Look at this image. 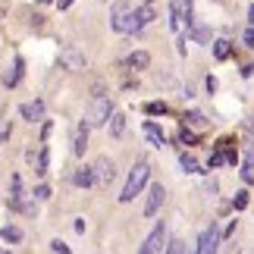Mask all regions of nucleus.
Here are the masks:
<instances>
[{"instance_id": "nucleus-14", "label": "nucleus", "mask_w": 254, "mask_h": 254, "mask_svg": "<svg viewBox=\"0 0 254 254\" xmlns=\"http://www.w3.org/2000/svg\"><path fill=\"white\" fill-rule=\"evenodd\" d=\"M123 132H126V116L113 110L110 123H107V135H110V138H123Z\"/></svg>"}, {"instance_id": "nucleus-28", "label": "nucleus", "mask_w": 254, "mask_h": 254, "mask_svg": "<svg viewBox=\"0 0 254 254\" xmlns=\"http://www.w3.org/2000/svg\"><path fill=\"white\" fill-rule=\"evenodd\" d=\"M242 41H245V47H251V51H254V25L248 28L245 35H242Z\"/></svg>"}, {"instance_id": "nucleus-36", "label": "nucleus", "mask_w": 254, "mask_h": 254, "mask_svg": "<svg viewBox=\"0 0 254 254\" xmlns=\"http://www.w3.org/2000/svg\"><path fill=\"white\" fill-rule=\"evenodd\" d=\"M141 3H151V0H141Z\"/></svg>"}, {"instance_id": "nucleus-18", "label": "nucleus", "mask_w": 254, "mask_h": 254, "mask_svg": "<svg viewBox=\"0 0 254 254\" xmlns=\"http://www.w3.org/2000/svg\"><path fill=\"white\" fill-rule=\"evenodd\" d=\"M0 236H3V242H9V245H19V242H22V229L19 226H3Z\"/></svg>"}, {"instance_id": "nucleus-24", "label": "nucleus", "mask_w": 254, "mask_h": 254, "mask_svg": "<svg viewBox=\"0 0 254 254\" xmlns=\"http://www.w3.org/2000/svg\"><path fill=\"white\" fill-rule=\"evenodd\" d=\"M32 198H38V201H47V198H51V185H38V189L32 191Z\"/></svg>"}, {"instance_id": "nucleus-19", "label": "nucleus", "mask_w": 254, "mask_h": 254, "mask_svg": "<svg viewBox=\"0 0 254 254\" xmlns=\"http://www.w3.org/2000/svg\"><path fill=\"white\" fill-rule=\"evenodd\" d=\"M179 167H182L185 173H204V170L198 167V160H194V157H191V154H185V151L179 154Z\"/></svg>"}, {"instance_id": "nucleus-35", "label": "nucleus", "mask_w": 254, "mask_h": 254, "mask_svg": "<svg viewBox=\"0 0 254 254\" xmlns=\"http://www.w3.org/2000/svg\"><path fill=\"white\" fill-rule=\"evenodd\" d=\"M38 3H54V0H38Z\"/></svg>"}, {"instance_id": "nucleus-31", "label": "nucleus", "mask_w": 254, "mask_h": 254, "mask_svg": "<svg viewBox=\"0 0 254 254\" xmlns=\"http://www.w3.org/2000/svg\"><path fill=\"white\" fill-rule=\"evenodd\" d=\"M75 0H57V9H66V6H72Z\"/></svg>"}, {"instance_id": "nucleus-34", "label": "nucleus", "mask_w": 254, "mask_h": 254, "mask_svg": "<svg viewBox=\"0 0 254 254\" xmlns=\"http://www.w3.org/2000/svg\"><path fill=\"white\" fill-rule=\"evenodd\" d=\"M248 22H251V25H254V3H251V6H248Z\"/></svg>"}, {"instance_id": "nucleus-3", "label": "nucleus", "mask_w": 254, "mask_h": 254, "mask_svg": "<svg viewBox=\"0 0 254 254\" xmlns=\"http://www.w3.org/2000/svg\"><path fill=\"white\" fill-rule=\"evenodd\" d=\"M110 116H113V101H110V97H104V94H97L94 104H91V110L85 113V123L91 126V129H101V126L107 129Z\"/></svg>"}, {"instance_id": "nucleus-30", "label": "nucleus", "mask_w": 254, "mask_h": 254, "mask_svg": "<svg viewBox=\"0 0 254 254\" xmlns=\"http://www.w3.org/2000/svg\"><path fill=\"white\" fill-rule=\"evenodd\" d=\"M179 138H182V141H194V135H191L189 129H182V132H179Z\"/></svg>"}, {"instance_id": "nucleus-23", "label": "nucleus", "mask_w": 254, "mask_h": 254, "mask_svg": "<svg viewBox=\"0 0 254 254\" xmlns=\"http://www.w3.org/2000/svg\"><path fill=\"white\" fill-rule=\"evenodd\" d=\"M232 207H236V210H245L248 207V191H239L236 198H232Z\"/></svg>"}, {"instance_id": "nucleus-1", "label": "nucleus", "mask_w": 254, "mask_h": 254, "mask_svg": "<svg viewBox=\"0 0 254 254\" xmlns=\"http://www.w3.org/2000/svg\"><path fill=\"white\" fill-rule=\"evenodd\" d=\"M110 25H113V32H120V35H135V32H141V28H144L138 9H135L132 3H126V0L113 3V9H110Z\"/></svg>"}, {"instance_id": "nucleus-10", "label": "nucleus", "mask_w": 254, "mask_h": 254, "mask_svg": "<svg viewBox=\"0 0 254 254\" xmlns=\"http://www.w3.org/2000/svg\"><path fill=\"white\" fill-rule=\"evenodd\" d=\"M72 185H79V189H91V185H97L94 167H79V170L72 173Z\"/></svg>"}, {"instance_id": "nucleus-15", "label": "nucleus", "mask_w": 254, "mask_h": 254, "mask_svg": "<svg viewBox=\"0 0 254 254\" xmlns=\"http://www.w3.org/2000/svg\"><path fill=\"white\" fill-rule=\"evenodd\" d=\"M144 135H148V141L154 144V148H163V144H167V135L160 132L157 123H144Z\"/></svg>"}, {"instance_id": "nucleus-17", "label": "nucleus", "mask_w": 254, "mask_h": 254, "mask_svg": "<svg viewBox=\"0 0 254 254\" xmlns=\"http://www.w3.org/2000/svg\"><path fill=\"white\" fill-rule=\"evenodd\" d=\"M47 170H51V151H47V144L41 151H38V160H35V173L38 176H47Z\"/></svg>"}, {"instance_id": "nucleus-37", "label": "nucleus", "mask_w": 254, "mask_h": 254, "mask_svg": "<svg viewBox=\"0 0 254 254\" xmlns=\"http://www.w3.org/2000/svg\"><path fill=\"white\" fill-rule=\"evenodd\" d=\"M213 3H220V0H213Z\"/></svg>"}, {"instance_id": "nucleus-9", "label": "nucleus", "mask_w": 254, "mask_h": 254, "mask_svg": "<svg viewBox=\"0 0 254 254\" xmlns=\"http://www.w3.org/2000/svg\"><path fill=\"white\" fill-rule=\"evenodd\" d=\"M19 116H22L25 123H41V120H44V101H41V97L25 101L22 107H19Z\"/></svg>"}, {"instance_id": "nucleus-6", "label": "nucleus", "mask_w": 254, "mask_h": 254, "mask_svg": "<svg viewBox=\"0 0 254 254\" xmlns=\"http://www.w3.org/2000/svg\"><path fill=\"white\" fill-rule=\"evenodd\" d=\"M94 179L101 189H110V182L116 179V163L110 157H97L94 160Z\"/></svg>"}, {"instance_id": "nucleus-27", "label": "nucleus", "mask_w": 254, "mask_h": 254, "mask_svg": "<svg viewBox=\"0 0 254 254\" xmlns=\"http://www.w3.org/2000/svg\"><path fill=\"white\" fill-rule=\"evenodd\" d=\"M167 251H170V254H182V251H185V242H179V239H173L170 245H167Z\"/></svg>"}, {"instance_id": "nucleus-32", "label": "nucleus", "mask_w": 254, "mask_h": 254, "mask_svg": "<svg viewBox=\"0 0 254 254\" xmlns=\"http://www.w3.org/2000/svg\"><path fill=\"white\" fill-rule=\"evenodd\" d=\"M245 163H254V144L248 148V154H245Z\"/></svg>"}, {"instance_id": "nucleus-13", "label": "nucleus", "mask_w": 254, "mask_h": 254, "mask_svg": "<svg viewBox=\"0 0 254 254\" xmlns=\"http://www.w3.org/2000/svg\"><path fill=\"white\" fill-rule=\"evenodd\" d=\"M126 66H129V69H148V66H151V54L148 51H132L129 57H126Z\"/></svg>"}, {"instance_id": "nucleus-11", "label": "nucleus", "mask_w": 254, "mask_h": 254, "mask_svg": "<svg viewBox=\"0 0 254 254\" xmlns=\"http://www.w3.org/2000/svg\"><path fill=\"white\" fill-rule=\"evenodd\" d=\"M88 129H91V126H88L85 120L79 123V129H75V141H72V154H75V157H82L85 148H88Z\"/></svg>"}, {"instance_id": "nucleus-22", "label": "nucleus", "mask_w": 254, "mask_h": 254, "mask_svg": "<svg viewBox=\"0 0 254 254\" xmlns=\"http://www.w3.org/2000/svg\"><path fill=\"white\" fill-rule=\"evenodd\" d=\"M144 113H151V116H163V113H167V104H163V101H151V104H144Z\"/></svg>"}, {"instance_id": "nucleus-21", "label": "nucleus", "mask_w": 254, "mask_h": 254, "mask_svg": "<svg viewBox=\"0 0 254 254\" xmlns=\"http://www.w3.org/2000/svg\"><path fill=\"white\" fill-rule=\"evenodd\" d=\"M138 16H141V22H144V25H151L154 19H157V13H154V6H151V3H141V6H138Z\"/></svg>"}, {"instance_id": "nucleus-26", "label": "nucleus", "mask_w": 254, "mask_h": 254, "mask_svg": "<svg viewBox=\"0 0 254 254\" xmlns=\"http://www.w3.org/2000/svg\"><path fill=\"white\" fill-rule=\"evenodd\" d=\"M51 251H57V254H69V245H66V242H60V239H54V242H51Z\"/></svg>"}, {"instance_id": "nucleus-25", "label": "nucleus", "mask_w": 254, "mask_h": 254, "mask_svg": "<svg viewBox=\"0 0 254 254\" xmlns=\"http://www.w3.org/2000/svg\"><path fill=\"white\" fill-rule=\"evenodd\" d=\"M242 179L248 185H254V163H242Z\"/></svg>"}, {"instance_id": "nucleus-8", "label": "nucleus", "mask_w": 254, "mask_h": 254, "mask_svg": "<svg viewBox=\"0 0 254 254\" xmlns=\"http://www.w3.org/2000/svg\"><path fill=\"white\" fill-rule=\"evenodd\" d=\"M163 201H167V189L157 182V185H151V191H148V201H144V217H157L160 207H163Z\"/></svg>"}, {"instance_id": "nucleus-2", "label": "nucleus", "mask_w": 254, "mask_h": 254, "mask_svg": "<svg viewBox=\"0 0 254 254\" xmlns=\"http://www.w3.org/2000/svg\"><path fill=\"white\" fill-rule=\"evenodd\" d=\"M148 179H151V167L144 160H138L132 167V173H129V179H126V185H123V194H120V204H129V201H135L141 194V189L148 185Z\"/></svg>"}, {"instance_id": "nucleus-4", "label": "nucleus", "mask_w": 254, "mask_h": 254, "mask_svg": "<svg viewBox=\"0 0 254 254\" xmlns=\"http://www.w3.org/2000/svg\"><path fill=\"white\" fill-rule=\"evenodd\" d=\"M167 245H170V242H167V223L160 220L157 226H154V232L144 239V245H141L138 251H141V254H157V251H167Z\"/></svg>"}, {"instance_id": "nucleus-7", "label": "nucleus", "mask_w": 254, "mask_h": 254, "mask_svg": "<svg viewBox=\"0 0 254 254\" xmlns=\"http://www.w3.org/2000/svg\"><path fill=\"white\" fill-rule=\"evenodd\" d=\"M220 239H223V232L217 229V223H210V226L201 232V239H198V248H194V251H198V254H213V251L220 248Z\"/></svg>"}, {"instance_id": "nucleus-16", "label": "nucleus", "mask_w": 254, "mask_h": 254, "mask_svg": "<svg viewBox=\"0 0 254 254\" xmlns=\"http://www.w3.org/2000/svg\"><path fill=\"white\" fill-rule=\"evenodd\" d=\"M185 38H194L198 44H210V28H207V25H201L198 19H194V22H191V28H189V35H185Z\"/></svg>"}, {"instance_id": "nucleus-33", "label": "nucleus", "mask_w": 254, "mask_h": 254, "mask_svg": "<svg viewBox=\"0 0 254 254\" xmlns=\"http://www.w3.org/2000/svg\"><path fill=\"white\" fill-rule=\"evenodd\" d=\"M245 129H248V132L254 135V116H251V120H245Z\"/></svg>"}, {"instance_id": "nucleus-12", "label": "nucleus", "mask_w": 254, "mask_h": 254, "mask_svg": "<svg viewBox=\"0 0 254 254\" xmlns=\"http://www.w3.org/2000/svg\"><path fill=\"white\" fill-rule=\"evenodd\" d=\"M22 69H25L22 57H16V60H13V69H6V72H3V85H6V88H16L19 79H22Z\"/></svg>"}, {"instance_id": "nucleus-20", "label": "nucleus", "mask_w": 254, "mask_h": 254, "mask_svg": "<svg viewBox=\"0 0 254 254\" xmlns=\"http://www.w3.org/2000/svg\"><path fill=\"white\" fill-rule=\"evenodd\" d=\"M229 54H232V44L226 41V38H220V41H213V57H217V60H226Z\"/></svg>"}, {"instance_id": "nucleus-5", "label": "nucleus", "mask_w": 254, "mask_h": 254, "mask_svg": "<svg viewBox=\"0 0 254 254\" xmlns=\"http://www.w3.org/2000/svg\"><path fill=\"white\" fill-rule=\"evenodd\" d=\"M60 63H63L69 72H82V69H85V54H82L75 44H63V47H60Z\"/></svg>"}, {"instance_id": "nucleus-29", "label": "nucleus", "mask_w": 254, "mask_h": 254, "mask_svg": "<svg viewBox=\"0 0 254 254\" xmlns=\"http://www.w3.org/2000/svg\"><path fill=\"white\" fill-rule=\"evenodd\" d=\"M189 120H191L194 126H207V120H204V116H201V113H191V116H189Z\"/></svg>"}]
</instances>
